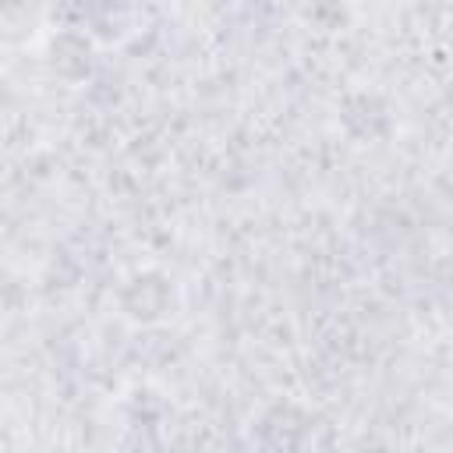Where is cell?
Segmentation results:
<instances>
[{"mask_svg": "<svg viewBox=\"0 0 453 453\" xmlns=\"http://www.w3.org/2000/svg\"><path fill=\"white\" fill-rule=\"evenodd\" d=\"M177 308V287L166 273L159 269H142L134 273L124 287H120V311L131 319V322H142V326H152V322H163L170 319Z\"/></svg>", "mask_w": 453, "mask_h": 453, "instance_id": "6da1fadb", "label": "cell"}, {"mask_svg": "<svg viewBox=\"0 0 453 453\" xmlns=\"http://www.w3.org/2000/svg\"><path fill=\"white\" fill-rule=\"evenodd\" d=\"M42 25H46L42 0H0V50L32 46Z\"/></svg>", "mask_w": 453, "mask_h": 453, "instance_id": "7a4b0ae2", "label": "cell"}]
</instances>
